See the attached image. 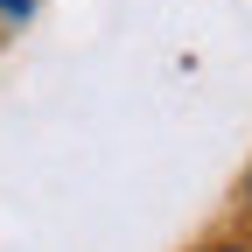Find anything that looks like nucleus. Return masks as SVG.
Masks as SVG:
<instances>
[{
  "label": "nucleus",
  "mask_w": 252,
  "mask_h": 252,
  "mask_svg": "<svg viewBox=\"0 0 252 252\" xmlns=\"http://www.w3.org/2000/svg\"><path fill=\"white\" fill-rule=\"evenodd\" d=\"M203 252H252L245 238H217V245H203Z\"/></svg>",
  "instance_id": "obj_2"
},
{
  "label": "nucleus",
  "mask_w": 252,
  "mask_h": 252,
  "mask_svg": "<svg viewBox=\"0 0 252 252\" xmlns=\"http://www.w3.org/2000/svg\"><path fill=\"white\" fill-rule=\"evenodd\" d=\"M35 14V0H0V21H28Z\"/></svg>",
  "instance_id": "obj_1"
},
{
  "label": "nucleus",
  "mask_w": 252,
  "mask_h": 252,
  "mask_svg": "<svg viewBox=\"0 0 252 252\" xmlns=\"http://www.w3.org/2000/svg\"><path fill=\"white\" fill-rule=\"evenodd\" d=\"M245 217H252V175H245Z\"/></svg>",
  "instance_id": "obj_3"
}]
</instances>
